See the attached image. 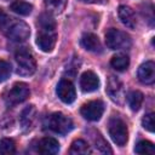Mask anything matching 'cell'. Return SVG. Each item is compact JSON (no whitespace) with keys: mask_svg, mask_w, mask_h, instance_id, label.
<instances>
[{"mask_svg":"<svg viewBox=\"0 0 155 155\" xmlns=\"http://www.w3.org/2000/svg\"><path fill=\"white\" fill-rule=\"evenodd\" d=\"M11 74V64L6 61L0 59V82L6 81Z\"/></svg>","mask_w":155,"mask_h":155,"instance_id":"cell-24","label":"cell"},{"mask_svg":"<svg viewBox=\"0 0 155 155\" xmlns=\"http://www.w3.org/2000/svg\"><path fill=\"white\" fill-rule=\"evenodd\" d=\"M39 33L36 36V45L44 52H51L54 48L57 41L56 22L48 13H42L38 21Z\"/></svg>","mask_w":155,"mask_h":155,"instance_id":"cell-1","label":"cell"},{"mask_svg":"<svg viewBox=\"0 0 155 155\" xmlns=\"http://www.w3.org/2000/svg\"><path fill=\"white\" fill-rule=\"evenodd\" d=\"M143 93L140 91H131L127 94V103L128 107L131 108V110L137 111L140 109L142 103H143Z\"/></svg>","mask_w":155,"mask_h":155,"instance_id":"cell-19","label":"cell"},{"mask_svg":"<svg viewBox=\"0 0 155 155\" xmlns=\"http://www.w3.org/2000/svg\"><path fill=\"white\" fill-rule=\"evenodd\" d=\"M117 15H119V18H120V21L122 22L124 25H126L130 29L136 28V25H137L136 15H134V11L130 6L121 5L117 10Z\"/></svg>","mask_w":155,"mask_h":155,"instance_id":"cell-13","label":"cell"},{"mask_svg":"<svg viewBox=\"0 0 155 155\" xmlns=\"http://www.w3.org/2000/svg\"><path fill=\"white\" fill-rule=\"evenodd\" d=\"M80 42H81V46L87 51H91V52H101L102 51V45H101L98 36L92 33L84 34Z\"/></svg>","mask_w":155,"mask_h":155,"instance_id":"cell-15","label":"cell"},{"mask_svg":"<svg viewBox=\"0 0 155 155\" xmlns=\"http://www.w3.org/2000/svg\"><path fill=\"white\" fill-rule=\"evenodd\" d=\"M17 62V74L22 76H29L36 70V62L33 53L27 48L17 50L15 54Z\"/></svg>","mask_w":155,"mask_h":155,"instance_id":"cell-2","label":"cell"},{"mask_svg":"<svg viewBox=\"0 0 155 155\" xmlns=\"http://www.w3.org/2000/svg\"><path fill=\"white\" fill-rule=\"evenodd\" d=\"M134 151L137 154H155L154 144L149 140H140L137 143Z\"/></svg>","mask_w":155,"mask_h":155,"instance_id":"cell-23","label":"cell"},{"mask_svg":"<svg viewBox=\"0 0 155 155\" xmlns=\"http://www.w3.org/2000/svg\"><path fill=\"white\" fill-rule=\"evenodd\" d=\"M81 2H85V4H103L105 2V0H79Z\"/></svg>","mask_w":155,"mask_h":155,"instance_id":"cell-28","label":"cell"},{"mask_svg":"<svg viewBox=\"0 0 155 155\" xmlns=\"http://www.w3.org/2000/svg\"><path fill=\"white\" fill-rule=\"evenodd\" d=\"M105 44L110 50H124L131 46V39L125 31L111 28L105 33Z\"/></svg>","mask_w":155,"mask_h":155,"instance_id":"cell-5","label":"cell"},{"mask_svg":"<svg viewBox=\"0 0 155 155\" xmlns=\"http://www.w3.org/2000/svg\"><path fill=\"white\" fill-rule=\"evenodd\" d=\"M74 127L71 119L62 113H53L48 117V128L58 134H67Z\"/></svg>","mask_w":155,"mask_h":155,"instance_id":"cell-6","label":"cell"},{"mask_svg":"<svg viewBox=\"0 0 155 155\" xmlns=\"http://www.w3.org/2000/svg\"><path fill=\"white\" fill-rule=\"evenodd\" d=\"M38 150L45 155L57 154L59 151V143L57 139H54L52 137H45L39 142Z\"/></svg>","mask_w":155,"mask_h":155,"instance_id":"cell-14","label":"cell"},{"mask_svg":"<svg viewBox=\"0 0 155 155\" xmlns=\"http://www.w3.org/2000/svg\"><path fill=\"white\" fill-rule=\"evenodd\" d=\"M10 10L13 11L15 13L19 16H28L33 11V6L29 2L22 1V0H16L10 5Z\"/></svg>","mask_w":155,"mask_h":155,"instance_id":"cell-17","label":"cell"},{"mask_svg":"<svg viewBox=\"0 0 155 155\" xmlns=\"http://www.w3.org/2000/svg\"><path fill=\"white\" fill-rule=\"evenodd\" d=\"M16 153V144L11 138H2L0 139V154L2 155H11Z\"/></svg>","mask_w":155,"mask_h":155,"instance_id":"cell-22","label":"cell"},{"mask_svg":"<svg viewBox=\"0 0 155 155\" xmlns=\"http://www.w3.org/2000/svg\"><path fill=\"white\" fill-rule=\"evenodd\" d=\"M138 79L145 85H150L155 81V64L151 61H147L138 68Z\"/></svg>","mask_w":155,"mask_h":155,"instance_id":"cell-12","label":"cell"},{"mask_svg":"<svg viewBox=\"0 0 155 155\" xmlns=\"http://www.w3.org/2000/svg\"><path fill=\"white\" fill-rule=\"evenodd\" d=\"M110 65L117 71H124L130 65V58H128V56H126L124 53H119L111 58Z\"/></svg>","mask_w":155,"mask_h":155,"instance_id":"cell-18","label":"cell"},{"mask_svg":"<svg viewBox=\"0 0 155 155\" xmlns=\"http://www.w3.org/2000/svg\"><path fill=\"white\" fill-rule=\"evenodd\" d=\"M69 153L73 155H86V154L91 153V149H90V145L87 144V142H85L84 139H75L71 143Z\"/></svg>","mask_w":155,"mask_h":155,"instance_id":"cell-20","label":"cell"},{"mask_svg":"<svg viewBox=\"0 0 155 155\" xmlns=\"http://www.w3.org/2000/svg\"><path fill=\"white\" fill-rule=\"evenodd\" d=\"M142 125L143 127L149 131V132H154V127H155V119H154V114L153 113H149L147 114L143 120H142Z\"/></svg>","mask_w":155,"mask_h":155,"instance_id":"cell-25","label":"cell"},{"mask_svg":"<svg viewBox=\"0 0 155 155\" xmlns=\"http://www.w3.org/2000/svg\"><path fill=\"white\" fill-rule=\"evenodd\" d=\"M29 94H30V90H29L28 85L24 82H17L6 93L5 102L8 105H15V104L24 102L29 97Z\"/></svg>","mask_w":155,"mask_h":155,"instance_id":"cell-7","label":"cell"},{"mask_svg":"<svg viewBox=\"0 0 155 155\" xmlns=\"http://www.w3.org/2000/svg\"><path fill=\"white\" fill-rule=\"evenodd\" d=\"M80 87L84 92H93L99 87V79L98 76L91 71L87 70L85 73H82L81 78H80Z\"/></svg>","mask_w":155,"mask_h":155,"instance_id":"cell-11","label":"cell"},{"mask_svg":"<svg viewBox=\"0 0 155 155\" xmlns=\"http://www.w3.org/2000/svg\"><path fill=\"white\" fill-rule=\"evenodd\" d=\"M45 6L51 13H61L67 5V0H44Z\"/></svg>","mask_w":155,"mask_h":155,"instance_id":"cell-21","label":"cell"},{"mask_svg":"<svg viewBox=\"0 0 155 155\" xmlns=\"http://www.w3.org/2000/svg\"><path fill=\"white\" fill-rule=\"evenodd\" d=\"M2 31L6 34V36L10 40L16 41V42L25 41L30 35L29 25L22 21H15L13 18H11V21L8 22V24Z\"/></svg>","mask_w":155,"mask_h":155,"instance_id":"cell-3","label":"cell"},{"mask_svg":"<svg viewBox=\"0 0 155 155\" xmlns=\"http://www.w3.org/2000/svg\"><path fill=\"white\" fill-rule=\"evenodd\" d=\"M10 21H11V17H8L7 13L2 8H0V29L4 30L6 28V25L8 24Z\"/></svg>","mask_w":155,"mask_h":155,"instance_id":"cell-27","label":"cell"},{"mask_svg":"<svg viewBox=\"0 0 155 155\" xmlns=\"http://www.w3.org/2000/svg\"><path fill=\"white\" fill-rule=\"evenodd\" d=\"M81 115L88 121H98L104 113V103L99 99L91 101L81 107Z\"/></svg>","mask_w":155,"mask_h":155,"instance_id":"cell-8","label":"cell"},{"mask_svg":"<svg viewBox=\"0 0 155 155\" xmlns=\"http://www.w3.org/2000/svg\"><path fill=\"white\" fill-rule=\"evenodd\" d=\"M96 148L99 150V151H102V153H113L111 151V149L109 148V145H108V143L101 137V134H97V139H96Z\"/></svg>","mask_w":155,"mask_h":155,"instance_id":"cell-26","label":"cell"},{"mask_svg":"<svg viewBox=\"0 0 155 155\" xmlns=\"http://www.w3.org/2000/svg\"><path fill=\"white\" fill-rule=\"evenodd\" d=\"M108 131H109L110 138L113 139V142L116 145L124 147L126 144V142L128 139V131H127L126 124L120 117H113L109 121Z\"/></svg>","mask_w":155,"mask_h":155,"instance_id":"cell-4","label":"cell"},{"mask_svg":"<svg viewBox=\"0 0 155 155\" xmlns=\"http://www.w3.org/2000/svg\"><path fill=\"white\" fill-rule=\"evenodd\" d=\"M35 115H36V110L34 108V105H29L27 107L22 114H21V124H22V127L23 128H29L34 121H35Z\"/></svg>","mask_w":155,"mask_h":155,"instance_id":"cell-16","label":"cell"},{"mask_svg":"<svg viewBox=\"0 0 155 155\" xmlns=\"http://www.w3.org/2000/svg\"><path fill=\"white\" fill-rule=\"evenodd\" d=\"M107 93L109 94V97L116 102V103H122L124 99V88H122V84L121 81L115 78V76H110L108 80V86H107Z\"/></svg>","mask_w":155,"mask_h":155,"instance_id":"cell-10","label":"cell"},{"mask_svg":"<svg viewBox=\"0 0 155 155\" xmlns=\"http://www.w3.org/2000/svg\"><path fill=\"white\" fill-rule=\"evenodd\" d=\"M56 93H57L58 98L63 103H67V104L73 103L76 98V91H75L74 85L71 84V81L65 80V79H63L58 82L57 88H56Z\"/></svg>","mask_w":155,"mask_h":155,"instance_id":"cell-9","label":"cell"}]
</instances>
